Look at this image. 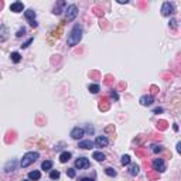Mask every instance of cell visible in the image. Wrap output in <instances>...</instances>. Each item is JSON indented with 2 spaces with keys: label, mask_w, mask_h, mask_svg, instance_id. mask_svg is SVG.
<instances>
[{
  "label": "cell",
  "mask_w": 181,
  "mask_h": 181,
  "mask_svg": "<svg viewBox=\"0 0 181 181\" xmlns=\"http://www.w3.org/2000/svg\"><path fill=\"white\" fill-rule=\"evenodd\" d=\"M89 90L92 93H98L99 90H101V86L98 85V84H90L89 85Z\"/></svg>",
  "instance_id": "cell-25"
},
{
  "label": "cell",
  "mask_w": 181,
  "mask_h": 181,
  "mask_svg": "<svg viewBox=\"0 0 181 181\" xmlns=\"http://www.w3.org/2000/svg\"><path fill=\"white\" fill-rule=\"evenodd\" d=\"M157 128H160L161 130H164V129H167V122H164V120H160V122L157 123Z\"/></svg>",
  "instance_id": "cell-28"
},
{
  "label": "cell",
  "mask_w": 181,
  "mask_h": 181,
  "mask_svg": "<svg viewBox=\"0 0 181 181\" xmlns=\"http://www.w3.org/2000/svg\"><path fill=\"white\" fill-rule=\"evenodd\" d=\"M139 171H140V165H139V164H130V167H129V173H130V176H137Z\"/></svg>",
  "instance_id": "cell-17"
},
{
  "label": "cell",
  "mask_w": 181,
  "mask_h": 181,
  "mask_svg": "<svg viewBox=\"0 0 181 181\" xmlns=\"http://www.w3.org/2000/svg\"><path fill=\"white\" fill-rule=\"evenodd\" d=\"M62 6H67L65 4V1H59L58 4H55V7H54V14H61V13H62V11H61V7H62Z\"/></svg>",
  "instance_id": "cell-22"
},
{
  "label": "cell",
  "mask_w": 181,
  "mask_h": 181,
  "mask_svg": "<svg viewBox=\"0 0 181 181\" xmlns=\"http://www.w3.org/2000/svg\"><path fill=\"white\" fill-rule=\"evenodd\" d=\"M173 129H174V132H178V125L174 123V125H173Z\"/></svg>",
  "instance_id": "cell-39"
},
{
  "label": "cell",
  "mask_w": 181,
  "mask_h": 181,
  "mask_svg": "<svg viewBox=\"0 0 181 181\" xmlns=\"http://www.w3.org/2000/svg\"><path fill=\"white\" fill-rule=\"evenodd\" d=\"M3 4H4V3H3V1H0V9L3 7Z\"/></svg>",
  "instance_id": "cell-41"
},
{
  "label": "cell",
  "mask_w": 181,
  "mask_h": 181,
  "mask_svg": "<svg viewBox=\"0 0 181 181\" xmlns=\"http://www.w3.org/2000/svg\"><path fill=\"white\" fill-rule=\"evenodd\" d=\"M95 144H96V147H106L108 144H109V140H108L106 136H98L95 139Z\"/></svg>",
  "instance_id": "cell-10"
},
{
  "label": "cell",
  "mask_w": 181,
  "mask_h": 181,
  "mask_svg": "<svg viewBox=\"0 0 181 181\" xmlns=\"http://www.w3.org/2000/svg\"><path fill=\"white\" fill-rule=\"evenodd\" d=\"M111 96H112V98L115 99V101H117V99H119V95H117V92H116L115 89L111 90Z\"/></svg>",
  "instance_id": "cell-32"
},
{
  "label": "cell",
  "mask_w": 181,
  "mask_h": 181,
  "mask_svg": "<svg viewBox=\"0 0 181 181\" xmlns=\"http://www.w3.org/2000/svg\"><path fill=\"white\" fill-rule=\"evenodd\" d=\"M9 38V28L4 24H0V43H4Z\"/></svg>",
  "instance_id": "cell-11"
},
{
  "label": "cell",
  "mask_w": 181,
  "mask_h": 181,
  "mask_svg": "<svg viewBox=\"0 0 181 181\" xmlns=\"http://www.w3.org/2000/svg\"><path fill=\"white\" fill-rule=\"evenodd\" d=\"M151 150H153V153H160V151H163V146H157V144H154V146L151 147Z\"/></svg>",
  "instance_id": "cell-27"
},
{
  "label": "cell",
  "mask_w": 181,
  "mask_h": 181,
  "mask_svg": "<svg viewBox=\"0 0 181 181\" xmlns=\"http://www.w3.org/2000/svg\"><path fill=\"white\" fill-rule=\"evenodd\" d=\"M140 105L142 106H150V105H153V102H154V99H153V96L151 95H143L142 98H140Z\"/></svg>",
  "instance_id": "cell-9"
},
{
  "label": "cell",
  "mask_w": 181,
  "mask_h": 181,
  "mask_svg": "<svg viewBox=\"0 0 181 181\" xmlns=\"http://www.w3.org/2000/svg\"><path fill=\"white\" fill-rule=\"evenodd\" d=\"M79 147L84 150H90L93 147V142L92 140H82V142H79Z\"/></svg>",
  "instance_id": "cell-14"
},
{
  "label": "cell",
  "mask_w": 181,
  "mask_h": 181,
  "mask_svg": "<svg viewBox=\"0 0 181 181\" xmlns=\"http://www.w3.org/2000/svg\"><path fill=\"white\" fill-rule=\"evenodd\" d=\"M120 163H122L123 165H129V164H130V156H128V154L122 156V160H120Z\"/></svg>",
  "instance_id": "cell-26"
},
{
  "label": "cell",
  "mask_w": 181,
  "mask_h": 181,
  "mask_svg": "<svg viewBox=\"0 0 181 181\" xmlns=\"http://www.w3.org/2000/svg\"><path fill=\"white\" fill-rule=\"evenodd\" d=\"M67 176H68L69 178H74L75 177V168H68V170H67Z\"/></svg>",
  "instance_id": "cell-29"
},
{
  "label": "cell",
  "mask_w": 181,
  "mask_h": 181,
  "mask_svg": "<svg viewBox=\"0 0 181 181\" xmlns=\"http://www.w3.org/2000/svg\"><path fill=\"white\" fill-rule=\"evenodd\" d=\"M153 168L157 173H164L165 171V163L163 159H154L153 160Z\"/></svg>",
  "instance_id": "cell-7"
},
{
  "label": "cell",
  "mask_w": 181,
  "mask_h": 181,
  "mask_svg": "<svg viewBox=\"0 0 181 181\" xmlns=\"http://www.w3.org/2000/svg\"><path fill=\"white\" fill-rule=\"evenodd\" d=\"M101 103H99V109L101 111H108L109 109V106H111V102H108V98H103V99H101Z\"/></svg>",
  "instance_id": "cell-16"
},
{
  "label": "cell",
  "mask_w": 181,
  "mask_h": 181,
  "mask_svg": "<svg viewBox=\"0 0 181 181\" xmlns=\"http://www.w3.org/2000/svg\"><path fill=\"white\" fill-rule=\"evenodd\" d=\"M161 112H163V109H161V108H156V109H154L156 115H159V113H161Z\"/></svg>",
  "instance_id": "cell-38"
},
{
  "label": "cell",
  "mask_w": 181,
  "mask_h": 181,
  "mask_svg": "<svg viewBox=\"0 0 181 181\" xmlns=\"http://www.w3.org/2000/svg\"><path fill=\"white\" fill-rule=\"evenodd\" d=\"M174 4L173 3H170V1H164L163 3V6H161V14L163 16H171L173 13H174Z\"/></svg>",
  "instance_id": "cell-4"
},
{
  "label": "cell",
  "mask_w": 181,
  "mask_h": 181,
  "mask_svg": "<svg viewBox=\"0 0 181 181\" xmlns=\"http://www.w3.org/2000/svg\"><path fill=\"white\" fill-rule=\"evenodd\" d=\"M85 134V130L82 128H79V126H76V128H74L72 130H71V137L75 139V140H79V139H82V136Z\"/></svg>",
  "instance_id": "cell-8"
},
{
  "label": "cell",
  "mask_w": 181,
  "mask_h": 181,
  "mask_svg": "<svg viewBox=\"0 0 181 181\" xmlns=\"http://www.w3.org/2000/svg\"><path fill=\"white\" fill-rule=\"evenodd\" d=\"M16 167H17V161H16V160H10V161L6 164L4 171H6V173H11V171L16 170Z\"/></svg>",
  "instance_id": "cell-13"
},
{
  "label": "cell",
  "mask_w": 181,
  "mask_h": 181,
  "mask_svg": "<svg viewBox=\"0 0 181 181\" xmlns=\"http://www.w3.org/2000/svg\"><path fill=\"white\" fill-rule=\"evenodd\" d=\"M170 27H171V28H174V30L177 28V20H176V19H171V20H170Z\"/></svg>",
  "instance_id": "cell-33"
},
{
  "label": "cell",
  "mask_w": 181,
  "mask_h": 181,
  "mask_svg": "<svg viewBox=\"0 0 181 181\" xmlns=\"http://www.w3.org/2000/svg\"><path fill=\"white\" fill-rule=\"evenodd\" d=\"M92 159H95L96 161H99V163H101V161H103V160L106 159V157H105V154H103L102 151H93V154H92Z\"/></svg>",
  "instance_id": "cell-19"
},
{
  "label": "cell",
  "mask_w": 181,
  "mask_h": 181,
  "mask_svg": "<svg viewBox=\"0 0 181 181\" xmlns=\"http://www.w3.org/2000/svg\"><path fill=\"white\" fill-rule=\"evenodd\" d=\"M24 17L28 20V23H30V26H31V27L36 28V27L38 26L37 22H36V11L33 10V9H28V10L24 11Z\"/></svg>",
  "instance_id": "cell-5"
},
{
  "label": "cell",
  "mask_w": 181,
  "mask_h": 181,
  "mask_svg": "<svg viewBox=\"0 0 181 181\" xmlns=\"http://www.w3.org/2000/svg\"><path fill=\"white\" fill-rule=\"evenodd\" d=\"M89 167H90V163L86 157H78V159L75 160V168L82 170V168H89Z\"/></svg>",
  "instance_id": "cell-6"
},
{
  "label": "cell",
  "mask_w": 181,
  "mask_h": 181,
  "mask_svg": "<svg viewBox=\"0 0 181 181\" xmlns=\"http://www.w3.org/2000/svg\"><path fill=\"white\" fill-rule=\"evenodd\" d=\"M71 160V153L69 151H62L61 154H59V161L61 163H67Z\"/></svg>",
  "instance_id": "cell-18"
},
{
  "label": "cell",
  "mask_w": 181,
  "mask_h": 181,
  "mask_svg": "<svg viewBox=\"0 0 181 181\" xmlns=\"http://www.w3.org/2000/svg\"><path fill=\"white\" fill-rule=\"evenodd\" d=\"M33 41H34V38H28V40H27L26 43H24V44H22L20 47H22V48H27V47H28V45H30V44L33 43Z\"/></svg>",
  "instance_id": "cell-30"
},
{
  "label": "cell",
  "mask_w": 181,
  "mask_h": 181,
  "mask_svg": "<svg viewBox=\"0 0 181 181\" xmlns=\"http://www.w3.org/2000/svg\"><path fill=\"white\" fill-rule=\"evenodd\" d=\"M90 76H93V78H98V76H99V72H96V71H92V72H90Z\"/></svg>",
  "instance_id": "cell-37"
},
{
  "label": "cell",
  "mask_w": 181,
  "mask_h": 181,
  "mask_svg": "<svg viewBox=\"0 0 181 181\" xmlns=\"http://www.w3.org/2000/svg\"><path fill=\"white\" fill-rule=\"evenodd\" d=\"M41 178V173L38 170H34V171H30L28 173V180L30 181H38Z\"/></svg>",
  "instance_id": "cell-15"
},
{
  "label": "cell",
  "mask_w": 181,
  "mask_h": 181,
  "mask_svg": "<svg viewBox=\"0 0 181 181\" xmlns=\"http://www.w3.org/2000/svg\"><path fill=\"white\" fill-rule=\"evenodd\" d=\"M10 58H11V61H13L14 64H17V62H20V61H22V55H20L19 53H16V51H14V53H11V54H10Z\"/></svg>",
  "instance_id": "cell-21"
},
{
  "label": "cell",
  "mask_w": 181,
  "mask_h": 181,
  "mask_svg": "<svg viewBox=\"0 0 181 181\" xmlns=\"http://www.w3.org/2000/svg\"><path fill=\"white\" fill-rule=\"evenodd\" d=\"M105 174H106V176H109V177H116V170H115V168H112V167H106V168H105Z\"/></svg>",
  "instance_id": "cell-23"
},
{
  "label": "cell",
  "mask_w": 181,
  "mask_h": 181,
  "mask_svg": "<svg viewBox=\"0 0 181 181\" xmlns=\"http://www.w3.org/2000/svg\"><path fill=\"white\" fill-rule=\"evenodd\" d=\"M10 10L13 13H20V11L24 10V4H23V1H14V3H11L10 4Z\"/></svg>",
  "instance_id": "cell-12"
},
{
  "label": "cell",
  "mask_w": 181,
  "mask_h": 181,
  "mask_svg": "<svg viewBox=\"0 0 181 181\" xmlns=\"http://www.w3.org/2000/svg\"><path fill=\"white\" fill-rule=\"evenodd\" d=\"M59 176H61V173L58 170H51L50 171V178L51 180H58Z\"/></svg>",
  "instance_id": "cell-24"
},
{
  "label": "cell",
  "mask_w": 181,
  "mask_h": 181,
  "mask_svg": "<svg viewBox=\"0 0 181 181\" xmlns=\"http://www.w3.org/2000/svg\"><path fill=\"white\" fill-rule=\"evenodd\" d=\"M65 17H67V22H74L75 17L78 16V7L75 4H69L65 9Z\"/></svg>",
  "instance_id": "cell-3"
},
{
  "label": "cell",
  "mask_w": 181,
  "mask_h": 181,
  "mask_svg": "<svg viewBox=\"0 0 181 181\" xmlns=\"http://www.w3.org/2000/svg\"><path fill=\"white\" fill-rule=\"evenodd\" d=\"M38 157H40V154H38L37 151H28V153H26V154L23 156L22 161H20V165H22L23 168H26L30 164H33L34 161H37Z\"/></svg>",
  "instance_id": "cell-2"
},
{
  "label": "cell",
  "mask_w": 181,
  "mask_h": 181,
  "mask_svg": "<svg viewBox=\"0 0 181 181\" xmlns=\"http://www.w3.org/2000/svg\"><path fill=\"white\" fill-rule=\"evenodd\" d=\"M79 181H95L93 178H89V177H82V178H79Z\"/></svg>",
  "instance_id": "cell-36"
},
{
  "label": "cell",
  "mask_w": 181,
  "mask_h": 181,
  "mask_svg": "<svg viewBox=\"0 0 181 181\" xmlns=\"http://www.w3.org/2000/svg\"><path fill=\"white\" fill-rule=\"evenodd\" d=\"M23 181H30V180H23Z\"/></svg>",
  "instance_id": "cell-42"
},
{
  "label": "cell",
  "mask_w": 181,
  "mask_h": 181,
  "mask_svg": "<svg viewBox=\"0 0 181 181\" xmlns=\"http://www.w3.org/2000/svg\"><path fill=\"white\" fill-rule=\"evenodd\" d=\"M82 34H84V28L79 23H76L68 34V40H67L68 47H75L76 44H79V41L82 40Z\"/></svg>",
  "instance_id": "cell-1"
},
{
  "label": "cell",
  "mask_w": 181,
  "mask_h": 181,
  "mask_svg": "<svg viewBox=\"0 0 181 181\" xmlns=\"http://www.w3.org/2000/svg\"><path fill=\"white\" fill-rule=\"evenodd\" d=\"M117 3H120V4H123V3H128V0H117Z\"/></svg>",
  "instance_id": "cell-40"
},
{
  "label": "cell",
  "mask_w": 181,
  "mask_h": 181,
  "mask_svg": "<svg viewBox=\"0 0 181 181\" xmlns=\"http://www.w3.org/2000/svg\"><path fill=\"white\" fill-rule=\"evenodd\" d=\"M105 82H106V85H111V84H112V76H111V75H108Z\"/></svg>",
  "instance_id": "cell-35"
},
{
  "label": "cell",
  "mask_w": 181,
  "mask_h": 181,
  "mask_svg": "<svg viewBox=\"0 0 181 181\" xmlns=\"http://www.w3.org/2000/svg\"><path fill=\"white\" fill-rule=\"evenodd\" d=\"M147 176H149L150 178H151V180H156V178H157V177H159V173H157V174H153V173H149V174H147Z\"/></svg>",
  "instance_id": "cell-34"
},
{
  "label": "cell",
  "mask_w": 181,
  "mask_h": 181,
  "mask_svg": "<svg viewBox=\"0 0 181 181\" xmlns=\"http://www.w3.org/2000/svg\"><path fill=\"white\" fill-rule=\"evenodd\" d=\"M51 168H53V161L51 160H45V161L41 163V170L48 171V170H51Z\"/></svg>",
  "instance_id": "cell-20"
},
{
  "label": "cell",
  "mask_w": 181,
  "mask_h": 181,
  "mask_svg": "<svg viewBox=\"0 0 181 181\" xmlns=\"http://www.w3.org/2000/svg\"><path fill=\"white\" fill-rule=\"evenodd\" d=\"M24 33H26V28H24V27H22V28H20V30L16 33V36H17V37H22V36H24Z\"/></svg>",
  "instance_id": "cell-31"
}]
</instances>
